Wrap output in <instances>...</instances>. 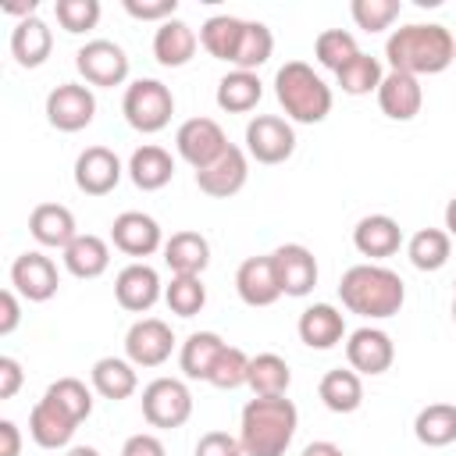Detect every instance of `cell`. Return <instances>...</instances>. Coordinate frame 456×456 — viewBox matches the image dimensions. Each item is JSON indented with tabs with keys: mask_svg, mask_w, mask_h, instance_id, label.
<instances>
[{
	"mask_svg": "<svg viewBox=\"0 0 456 456\" xmlns=\"http://www.w3.org/2000/svg\"><path fill=\"white\" fill-rule=\"evenodd\" d=\"M192 456H246L239 435H228V431H207L200 435Z\"/></svg>",
	"mask_w": 456,
	"mask_h": 456,
	"instance_id": "obj_45",
	"label": "cell"
},
{
	"mask_svg": "<svg viewBox=\"0 0 456 456\" xmlns=\"http://www.w3.org/2000/svg\"><path fill=\"white\" fill-rule=\"evenodd\" d=\"M353 246H356L360 256H370V260L395 256L399 246H403V228L388 214H367L353 228Z\"/></svg>",
	"mask_w": 456,
	"mask_h": 456,
	"instance_id": "obj_22",
	"label": "cell"
},
{
	"mask_svg": "<svg viewBox=\"0 0 456 456\" xmlns=\"http://www.w3.org/2000/svg\"><path fill=\"white\" fill-rule=\"evenodd\" d=\"M125 171H128V178H132L135 189L157 192V189H164L175 178V157L164 146H157V142H142L139 150H132Z\"/></svg>",
	"mask_w": 456,
	"mask_h": 456,
	"instance_id": "obj_27",
	"label": "cell"
},
{
	"mask_svg": "<svg viewBox=\"0 0 456 456\" xmlns=\"http://www.w3.org/2000/svg\"><path fill=\"white\" fill-rule=\"evenodd\" d=\"M64 456H100V449H93V445H71Z\"/></svg>",
	"mask_w": 456,
	"mask_h": 456,
	"instance_id": "obj_53",
	"label": "cell"
},
{
	"mask_svg": "<svg viewBox=\"0 0 456 456\" xmlns=\"http://www.w3.org/2000/svg\"><path fill=\"white\" fill-rule=\"evenodd\" d=\"M299 428V410L289 395H253L239 417L246 456H285Z\"/></svg>",
	"mask_w": 456,
	"mask_h": 456,
	"instance_id": "obj_2",
	"label": "cell"
},
{
	"mask_svg": "<svg viewBox=\"0 0 456 456\" xmlns=\"http://www.w3.org/2000/svg\"><path fill=\"white\" fill-rule=\"evenodd\" d=\"M317 395H321V403H324L331 413H353V410H360V403H363V381H360V374H356L353 367H331V370L321 378Z\"/></svg>",
	"mask_w": 456,
	"mask_h": 456,
	"instance_id": "obj_34",
	"label": "cell"
},
{
	"mask_svg": "<svg viewBox=\"0 0 456 456\" xmlns=\"http://www.w3.org/2000/svg\"><path fill=\"white\" fill-rule=\"evenodd\" d=\"M171 349H175V331L160 317H139L125 331V356L135 367H160L171 360Z\"/></svg>",
	"mask_w": 456,
	"mask_h": 456,
	"instance_id": "obj_12",
	"label": "cell"
},
{
	"mask_svg": "<svg viewBox=\"0 0 456 456\" xmlns=\"http://www.w3.org/2000/svg\"><path fill=\"white\" fill-rule=\"evenodd\" d=\"M249 160L256 164H285L292 153H296V128L289 118H278V114H256L249 118L246 125V146Z\"/></svg>",
	"mask_w": 456,
	"mask_h": 456,
	"instance_id": "obj_7",
	"label": "cell"
},
{
	"mask_svg": "<svg viewBox=\"0 0 456 456\" xmlns=\"http://www.w3.org/2000/svg\"><path fill=\"white\" fill-rule=\"evenodd\" d=\"M43 395H50L57 406H64L78 424L89 420V413H93V392H89L86 381H78V378H57Z\"/></svg>",
	"mask_w": 456,
	"mask_h": 456,
	"instance_id": "obj_41",
	"label": "cell"
},
{
	"mask_svg": "<svg viewBox=\"0 0 456 456\" xmlns=\"http://www.w3.org/2000/svg\"><path fill=\"white\" fill-rule=\"evenodd\" d=\"M64 267H68V274H75L82 281H93V278L107 274V267H110V246H107V239H100L93 232L78 235L64 249Z\"/></svg>",
	"mask_w": 456,
	"mask_h": 456,
	"instance_id": "obj_32",
	"label": "cell"
},
{
	"mask_svg": "<svg viewBox=\"0 0 456 456\" xmlns=\"http://www.w3.org/2000/svg\"><path fill=\"white\" fill-rule=\"evenodd\" d=\"M228 146H232V142H228L224 128H221L214 118H189V121H182L178 132H175V150H178V157H182L192 171H203L207 164H214Z\"/></svg>",
	"mask_w": 456,
	"mask_h": 456,
	"instance_id": "obj_10",
	"label": "cell"
},
{
	"mask_svg": "<svg viewBox=\"0 0 456 456\" xmlns=\"http://www.w3.org/2000/svg\"><path fill=\"white\" fill-rule=\"evenodd\" d=\"M235 292L253 310L271 306V303L281 299V285H278V271H274L271 253L267 256H246L239 264V271H235Z\"/></svg>",
	"mask_w": 456,
	"mask_h": 456,
	"instance_id": "obj_19",
	"label": "cell"
},
{
	"mask_svg": "<svg viewBox=\"0 0 456 456\" xmlns=\"http://www.w3.org/2000/svg\"><path fill=\"white\" fill-rule=\"evenodd\" d=\"M196 46H200V36L182 18H167L153 32V57L160 68H185L196 57Z\"/></svg>",
	"mask_w": 456,
	"mask_h": 456,
	"instance_id": "obj_25",
	"label": "cell"
},
{
	"mask_svg": "<svg viewBox=\"0 0 456 456\" xmlns=\"http://www.w3.org/2000/svg\"><path fill=\"white\" fill-rule=\"evenodd\" d=\"M381 78H385L381 61L370 57V53H363V50H360L342 71H335V82H338V89H342L346 96H370V93H378Z\"/></svg>",
	"mask_w": 456,
	"mask_h": 456,
	"instance_id": "obj_38",
	"label": "cell"
},
{
	"mask_svg": "<svg viewBox=\"0 0 456 456\" xmlns=\"http://www.w3.org/2000/svg\"><path fill=\"white\" fill-rule=\"evenodd\" d=\"M260 96H264V82L256 78V71H239V68H232L228 75H221L217 78V93H214L217 107L228 110V114L253 110L260 103Z\"/></svg>",
	"mask_w": 456,
	"mask_h": 456,
	"instance_id": "obj_33",
	"label": "cell"
},
{
	"mask_svg": "<svg viewBox=\"0 0 456 456\" xmlns=\"http://www.w3.org/2000/svg\"><path fill=\"white\" fill-rule=\"evenodd\" d=\"M0 456H21V431L14 420H0Z\"/></svg>",
	"mask_w": 456,
	"mask_h": 456,
	"instance_id": "obj_50",
	"label": "cell"
},
{
	"mask_svg": "<svg viewBox=\"0 0 456 456\" xmlns=\"http://www.w3.org/2000/svg\"><path fill=\"white\" fill-rule=\"evenodd\" d=\"M18 324H21V303H18V292H14V289H4V292H0V335L7 338Z\"/></svg>",
	"mask_w": 456,
	"mask_h": 456,
	"instance_id": "obj_49",
	"label": "cell"
},
{
	"mask_svg": "<svg viewBox=\"0 0 456 456\" xmlns=\"http://www.w3.org/2000/svg\"><path fill=\"white\" fill-rule=\"evenodd\" d=\"M207 381H210L214 388H224V392L242 388V385L249 381V356H246L239 346H224V353L217 356V363H214V370H210Z\"/></svg>",
	"mask_w": 456,
	"mask_h": 456,
	"instance_id": "obj_43",
	"label": "cell"
},
{
	"mask_svg": "<svg viewBox=\"0 0 456 456\" xmlns=\"http://www.w3.org/2000/svg\"><path fill=\"white\" fill-rule=\"evenodd\" d=\"M139 367L128 360V356H100L89 370V385L100 399H110V403H121L128 395H135L139 388Z\"/></svg>",
	"mask_w": 456,
	"mask_h": 456,
	"instance_id": "obj_26",
	"label": "cell"
},
{
	"mask_svg": "<svg viewBox=\"0 0 456 456\" xmlns=\"http://www.w3.org/2000/svg\"><path fill=\"white\" fill-rule=\"evenodd\" d=\"M246 178H249V153L242 146H235V142L214 164H207L203 171H196V185L210 200H228V196L242 192Z\"/></svg>",
	"mask_w": 456,
	"mask_h": 456,
	"instance_id": "obj_16",
	"label": "cell"
},
{
	"mask_svg": "<svg viewBox=\"0 0 456 456\" xmlns=\"http://www.w3.org/2000/svg\"><path fill=\"white\" fill-rule=\"evenodd\" d=\"M296 331H299V342L310 349H335L346 338V317L331 303H314L299 314Z\"/></svg>",
	"mask_w": 456,
	"mask_h": 456,
	"instance_id": "obj_24",
	"label": "cell"
},
{
	"mask_svg": "<svg viewBox=\"0 0 456 456\" xmlns=\"http://www.w3.org/2000/svg\"><path fill=\"white\" fill-rule=\"evenodd\" d=\"M121 7H125V14H132L135 21H157V25H164L167 18H175L178 0H125Z\"/></svg>",
	"mask_w": 456,
	"mask_h": 456,
	"instance_id": "obj_46",
	"label": "cell"
},
{
	"mask_svg": "<svg viewBox=\"0 0 456 456\" xmlns=\"http://www.w3.org/2000/svg\"><path fill=\"white\" fill-rule=\"evenodd\" d=\"M50 50H53V32H50V25L39 14H32V18H25V21L14 25V32H11V57L21 68L46 64Z\"/></svg>",
	"mask_w": 456,
	"mask_h": 456,
	"instance_id": "obj_28",
	"label": "cell"
},
{
	"mask_svg": "<svg viewBox=\"0 0 456 456\" xmlns=\"http://www.w3.org/2000/svg\"><path fill=\"white\" fill-rule=\"evenodd\" d=\"M346 360H349V367L360 378L363 374L367 378L385 374L392 367V360H395V342H392L388 331H381L374 324H363V328L349 331V338H346Z\"/></svg>",
	"mask_w": 456,
	"mask_h": 456,
	"instance_id": "obj_13",
	"label": "cell"
},
{
	"mask_svg": "<svg viewBox=\"0 0 456 456\" xmlns=\"http://www.w3.org/2000/svg\"><path fill=\"white\" fill-rule=\"evenodd\" d=\"M121 456H167L164 442L150 431H139V435H128L125 445H121Z\"/></svg>",
	"mask_w": 456,
	"mask_h": 456,
	"instance_id": "obj_47",
	"label": "cell"
},
{
	"mask_svg": "<svg viewBox=\"0 0 456 456\" xmlns=\"http://www.w3.org/2000/svg\"><path fill=\"white\" fill-rule=\"evenodd\" d=\"M406 256L417 271H442L452 256V235L445 228H420L410 235Z\"/></svg>",
	"mask_w": 456,
	"mask_h": 456,
	"instance_id": "obj_36",
	"label": "cell"
},
{
	"mask_svg": "<svg viewBox=\"0 0 456 456\" xmlns=\"http://www.w3.org/2000/svg\"><path fill=\"white\" fill-rule=\"evenodd\" d=\"M164 264L171 274H203L210 264V242L200 232H175L164 239Z\"/></svg>",
	"mask_w": 456,
	"mask_h": 456,
	"instance_id": "obj_31",
	"label": "cell"
},
{
	"mask_svg": "<svg viewBox=\"0 0 456 456\" xmlns=\"http://www.w3.org/2000/svg\"><path fill=\"white\" fill-rule=\"evenodd\" d=\"M75 431H78V420L64 406H57L50 395H43L28 413V435L39 449H64L75 438Z\"/></svg>",
	"mask_w": 456,
	"mask_h": 456,
	"instance_id": "obj_21",
	"label": "cell"
},
{
	"mask_svg": "<svg viewBox=\"0 0 456 456\" xmlns=\"http://www.w3.org/2000/svg\"><path fill=\"white\" fill-rule=\"evenodd\" d=\"M299 456H346V452H342L335 442H328V438H317V442H310V445H306Z\"/></svg>",
	"mask_w": 456,
	"mask_h": 456,
	"instance_id": "obj_51",
	"label": "cell"
},
{
	"mask_svg": "<svg viewBox=\"0 0 456 456\" xmlns=\"http://www.w3.org/2000/svg\"><path fill=\"white\" fill-rule=\"evenodd\" d=\"M249 392L253 395H285L292 385V370L278 353H256L249 356Z\"/></svg>",
	"mask_w": 456,
	"mask_h": 456,
	"instance_id": "obj_37",
	"label": "cell"
},
{
	"mask_svg": "<svg viewBox=\"0 0 456 456\" xmlns=\"http://www.w3.org/2000/svg\"><path fill=\"white\" fill-rule=\"evenodd\" d=\"M125 167H121V157L107 146H86L78 157H75V185L78 192L86 196H107L118 189Z\"/></svg>",
	"mask_w": 456,
	"mask_h": 456,
	"instance_id": "obj_15",
	"label": "cell"
},
{
	"mask_svg": "<svg viewBox=\"0 0 456 456\" xmlns=\"http://www.w3.org/2000/svg\"><path fill=\"white\" fill-rule=\"evenodd\" d=\"M53 14H57V25L71 36H82L89 28H96L100 21V0H57L53 4Z\"/></svg>",
	"mask_w": 456,
	"mask_h": 456,
	"instance_id": "obj_44",
	"label": "cell"
},
{
	"mask_svg": "<svg viewBox=\"0 0 456 456\" xmlns=\"http://www.w3.org/2000/svg\"><path fill=\"white\" fill-rule=\"evenodd\" d=\"M160 296H164L160 274H157L146 260H132V264L121 267L118 278H114V299H118V306L128 310V314H146V310H153Z\"/></svg>",
	"mask_w": 456,
	"mask_h": 456,
	"instance_id": "obj_14",
	"label": "cell"
},
{
	"mask_svg": "<svg viewBox=\"0 0 456 456\" xmlns=\"http://www.w3.org/2000/svg\"><path fill=\"white\" fill-rule=\"evenodd\" d=\"M75 68L86 86L114 89L128 78V53L114 39H89L75 50Z\"/></svg>",
	"mask_w": 456,
	"mask_h": 456,
	"instance_id": "obj_8",
	"label": "cell"
},
{
	"mask_svg": "<svg viewBox=\"0 0 456 456\" xmlns=\"http://www.w3.org/2000/svg\"><path fill=\"white\" fill-rule=\"evenodd\" d=\"M274 260V271H278V285H281V296H292V299H303L314 292L317 285V256L303 246V242H285L271 253Z\"/></svg>",
	"mask_w": 456,
	"mask_h": 456,
	"instance_id": "obj_18",
	"label": "cell"
},
{
	"mask_svg": "<svg viewBox=\"0 0 456 456\" xmlns=\"http://www.w3.org/2000/svg\"><path fill=\"white\" fill-rule=\"evenodd\" d=\"M413 435L428 449H445L456 442V406L452 403H428L413 417Z\"/></svg>",
	"mask_w": 456,
	"mask_h": 456,
	"instance_id": "obj_35",
	"label": "cell"
},
{
	"mask_svg": "<svg viewBox=\"0 0 456 456\" xmlns=\"http://www.w3.org/2000/svg\"><path fill=\"white\" fill-rule=\"evenodd\" d=\"M403 4L399 0H353L349 4V14L356 21V28L363 32H385L392 28V21L399 18Z\"/></svg>",
	"mask_w": 456,
	"mask_h": 456,
	"instance_id": "obj_42",
	"label": "cell"
},
{
	"mask_svg": "<svg viewBox=\"0 0 456 456\" xmlns=\"http://www.w3.org/2000/svg\"><path fill=\"white\" fill-rule=\"evenodd\" d=\"M110 242L125 256L139 260V256H153L157 249H164V232H160L157 217H150L142 210H125L110 224Z\"/></svg>",
	"mask_w": 456,
	"mask_h": 456,
	"instance_id": "obj_17",
	"label": "cell"
},
{
	"mask_svg": "<svg viewBox=\"0 0 456 456\" xmlns=\"http://www.w3.org/2000/svg\"><path fill=\"white\" fill-rule=\"evenodd\" d=\"M28 232L39 246L46 249H68L75 239H78V228H75V214L64 207V203H39L32 207L28 214Z\"/></svg>",
	"mask_w": 456,
	"mask_h": 456,
	"instance_id": "obj_23",
	"label": "cell"
},
{
	"mask_svg": "<svg viewBox=\"0 0 456 456\" xmlns=\"http://www.w3.org/2000/svg\"><path fill=\"white\" fill-rule=\"evenodd\" d=\"M164 303L178 317H196L207 306V285L200 274H171L164 285Z\"/></svg>",
	"mask_w": 456,
	"mask_h": 456,
	"instance_id": "obj_39",
	"label": "cell"
},
{
	"mask_svg": "<svg viewBox=\"0 0 456 456\" xmlns=\"http://www.w3.org/2000/svg\"><path fill=\"white\" fill-rule=\"evenodd\" d=\"M385 61L388 71H406L413 78L442 75L449 64H456V39L438 21H413L385 39Z\"/></svg>",
	"mask_w": 456,
	"mask_h": 456,
	"instance_id": "obj_1",
	"label": "cell"
},
{
	"mask_svg": "<svg viewBox=\"0 0 456 456\" xmlns=\"http://www.w3.org/2000/svg\"><path fill=\"white\" fill-rule=\"evenodd\" d=\"M11 289H14L21 299H28V303H46V299H53L57 289H61L57 264H53L46 253H39V249H28V253L14 256V264H11Z\"/></svg>",
	"mask_w": 456,
	"mask_h": 456,
	"instance_id": "obj_11",
	"label": "cell"
},
{
	"mask_svg": "<svg viewBox=\"0 0 456 456\" xmlns=\"http://www.w3.org/2000/svg\"><path fill=\"white\" fill-rule=\"evenodd\" d=\"M242 32H246V18H235V14H210V18L200 25V46H203L210 57H217V61H224V64H235Z\"/></svg>",
	"mask_w": 456,
	"mask_h": 456,
	"instance_id": "obj_30",
	"label": "cell"
},
{
	"mask_svg": "<svg viewBox=\"0 0 456 456\" xmlns=\"http://www.w3.org/2000/svg\"><path fill=\"white\" fill-rule=\"evenodd\" d=\"M445 232L456 239V196L445 203Z\"/></svg>",
	"mask_w": 456,
	"mask_h": 456,
	"instance_id": "obj_52",
	"label": "cell"
},
{
	"mask_svg": "<svg viewBox=\"0 0 456 456\" xmlns=\"http://www.w3.org/2000/svg\"><path fill=\"white\" fill-rule=\"evenodd\" d=\"M96 118V96L86 82H61L46 93V121L57 132H82Z\"/></svg>",
	"mask_w": 456,
	"mask_h": 456,
	"instance_id": "obj_9",
	"label": "cell"
},
{
	"mask_svg": "<svg viewBox=\"0 0 456 456\" xmlns=\"http://www.w3.org/2000/svg\"><path fill=\"white\" fill-rule=\"evenodd\" d=\"M356 53H360L356 36L346 32V28H324V32L314 39V57H317V64L328 68V71H342Z\"/></svg>",
	"mask_w": 456,
	"mask_h": 456,
	"instance_id": "obj_40",
	"label": "cell"
},
{
	"mask_svg": "<svg viewBox=\"0 0 456 456\" xmlns=\"http://www.w3.org/2000/svg\"><path fill=\"white\" fill-rule=\"evenodd\" d=\"M121 114L142 135L164 132L171 125V114H175V93L160 78H135L125 86Z\"/></svg>",
	"mask_w": 456,
	"mask_h": 456,
	"instance_id": "obj_5",
	"label": "cell"
},
{
	"mask_svg": "<svg viewBox=\"0 0 456 456\" xmlns=\"http://www.w3.org/2000/svg\"><path fill=\"white\" fill-rule=\"evenodd\" d=\"M142 420L160 431H175L192 417V392L182 378H153L142 388Z\"/></svg>",
	"mask_w": 456,
	"mask_h": 456,
	"instance_id": "obj_6",
	"label": "cell"
},
{
	"mask_svg": "<svg viewBox=\"0 0 456 456\" xmlns=\"http://www.w3.org/2000/svg\"><path fill=\"white\" fill-rule=\"evenodd\" d=\"M224 338L217 335V331H192L185 342H182V349H178V367H182V374L189 378V381H207L210 378V370H214V363H217V356L224 353Z\"/></svg>",
	"mask_w": 456,
	"mask_h": 456,
	"instance_id": "obj_29",
	"label": "cell"
},
{
	"mask_svg": "<svg viewBox=\"0 0 456 456\" xmlns=\"http://www.w3.org/2000/svg\"><path fill=\"white\" fill-rule=\"evenodd\" d=\"M338 299L349 314L367 321H388L406 303V281L385 264H353L338 278Z\"/></svg>",
	"mask_w": 456,
	"mask_h": 456,
	"instance_id": "obj_3",
	"label": "cell"
},
{
	"mask_svg": "<svg viewBox=\"0 0 456 456\" xmlns=\"http://www.w3.org/2000/svg\"><path fill=\"white\" fill-rule=\"evenodd\" d=\"M274 96L289 121L296 125H321L331 114V86L306 64V61H285L274 75Z\"/></svg>",
	"mask_w": 456,
	"mask_h": 456,
	"instance_id": "obj_4",
	"label": "cell"
},
{
	"mask_svg": "<svg viewBox=\"0 0 456 456\" xmlns=\"http://www.w3.org/2000/svg\"><path fill=\"white\" fill-rule=\"evenodd\" d=\"M378 107L385 118L392 121H413L424 107V89H420V78L406 75V71H385L381 86H378Z\"/></svg>",
	"mask_w": 456,
	"mask_h": 456,
	"instance_id": "obj_20",
	"label": "cell"
},
{
	"mask_svg": "<svg viewBox=\"0 0 456 456\" xmlns=\"http://www.w3.org/2000/svg\"><path fill=\"white\" fill-rule=\"evenodd\" d=\"M21 385H25L21 363L14 356H0V399H14Z\"/></svg>",
	"mask_w": 456,
	"mask_h": 456,
	"instance_id": "obj_48",
	"label": "cell"
},
{
	"mask_svg": "<svg viewBox=\"0 0 456 456\" xmlns=\"http://www.w3.org/2000/svg\"><path fill=\"white\" fill-rule=\"evenodd\" d=\"M452 321H456V292H452Z\"/></svg>",
	"mask_w": 456,
	"mask_h": 456,
	"instance_id": "obj_54",
	"label": "cell"
}]
</instances>
